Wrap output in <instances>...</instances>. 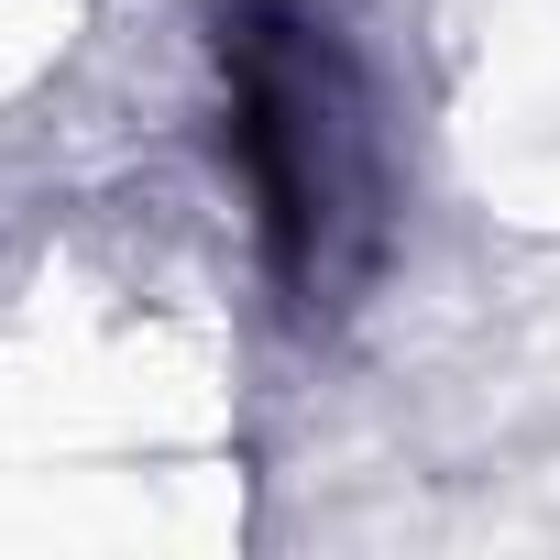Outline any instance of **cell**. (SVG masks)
<instances>
[{
  "label": "cell",
  "instance_id": "obj_1",
  "mask_svg": "<svg viewBox=\"0 0 560 560\" xmlns=\"http://www.w3.org/2000/svg\"><path fill=\"white\" fill-rule=\"evenodd\" d=\"M231 176L298 308H341L385 253V110L319 0H242L231 34Z\"/></svg>",
  "mask_w": 560,
  "mask_h": 560
}]
</instances>
